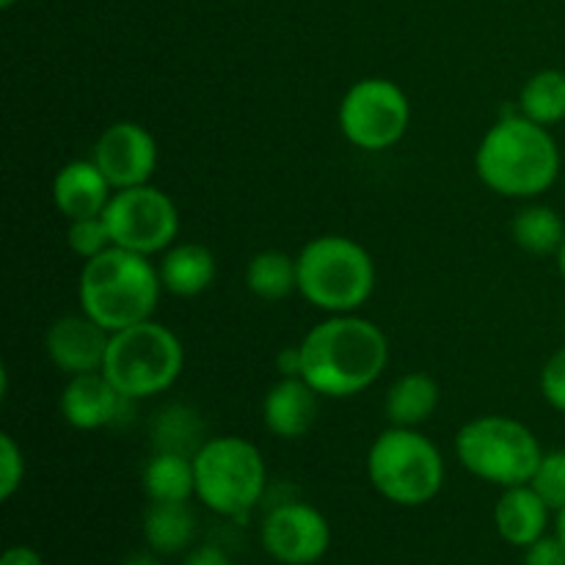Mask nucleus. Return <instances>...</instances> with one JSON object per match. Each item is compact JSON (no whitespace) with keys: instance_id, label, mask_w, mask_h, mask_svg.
Segmentation results:
<instances>
[{"instance_id":"9d476101","label":"nucleus","mask_w":565,"mask_h":565,"mask_svg":"<svg viewBox=\"0 0 565 565\" xmlns=\"http://www.w3.org/2000/svg\"><path fill=\"white\" fill-rule=\"evenodd\" d=\"M114 246L154 257L171 248L180 235V210L174 199L154 185L114 191L103 213Z\"/></svg>"},{"instance_id":"f704fd0d","label":"nucleus","mask_w":565,"mask_h":565,"mask_svg":"<svg viewBox=\"0 0 565 565\" xmlns=\"http://www.w3.org/2000/svg\"><path fill=\"white\" fill-rule=\"evenodd\" d=\"M555 259H557V270H561V276H563V281H565V241H563L561 252L555 254Z\"/></svg>"},{"instance_id":"7ed1b4c3","label":"nucleus","mask_w":565,"mask_h":565,"mask_svg":"<svg viewBox=\"0 0 565 565\" xmlns=\"http://www.w3.org/2000/svg\"><path fill=\"white\" fill-rule=\"evenodd\" d=\"M160 292L163 285L152 257L119 246H110L99 257L83 263L77 279L81 312L110 334L152 320Z\"/></svg>"},{"instance_id":"f257e3e1","label":"nucleus","mask_w":565,"mask_h":565,"mask_svg":"<svg viewBox=\"0 0 565 565\" xmlns=\"http://www.w3.org/2000/svg\"><path fill=\"white\" fill-rule=\"evenodd\" d=\"M301 379L320 397L345 401L367 392L390 364V340L362 315H329L301 342Z\"/></svg>"},{"instance_id":"393cba45","label":"nucleus","mask_w":565,"mask_h":565,"mask_svg":"<svg viewBox=\"0 0 565 565\" xmlns=\"http://www.w3.org/2000/svg\"><path fill=\"white\" fill-rule=\"evenodd\" d=\"M66 246L75 257H81L83 263L99 257L103 252H108L114 246L110 241V232L105 218H81V221H66Z\"/></svg>"},{"instance_id":"9b49d317","label":"nucleus","mask_w":565,"mask_h":565,"mask_svg":"<svg viewBox=\"0 0 565 565\" xmlns=\"http://www.w3.org/2000/svg\"><path fill=\"white\" fill-rule=\"evenodd\" d=\"M263 550L281 565H315L331 550V524L307 502H285L265 516Z\"/></svg>"},{"instance_id":"72a5a7b5","label":"nucleus","mask_w":565,"mask_h":565,"mask_svg":"<svg viewBox=\"0 0 565 565\" xmlns=\"http://www.w3.org/2000/svg\"><path fill=\"white\" fill-rule=\"evenodd\" d=\"M125 565H158L152 561V555H132Z\"/></svg>"},{"instance_id":"bb28decb","label":"nucleus","mask_w":565,"mask_h":565,"mask_svg":"<svg viewBox=\"0 0 565 565\" xmlns=\"http://www.w3.org/2000/svg\"><path fill=\"white\" fill-rule=\"evenodd\" d=\"M25 480V456L11 434H0V500L9 502Z\"/></svg>"},{"instance_id":"423d86ee","label":"nucleus","mask_w":565,"mask_h":565,"mask_svg":"<svg viewBox=\"0 0 565 565\" xmlns=\"http://www.w3.org/2000/svg\"><path fill=\"white\" fill-rule=\"evenodd\" d=\"M182 367L185 348L180 337L152 318L110 334L103 373L125 401L136 403L169 392Z\"/></svg>"},{"instance_id":"cd10ccee","label":"nucleus","mask_w":565,"mask_h":565,"mask_svg":"<svg viewBox=\"0 0 565 565\" xmlns=\"http://www.w3.org/2000/svg\"><path fill=\"white\" fill-rule=\"evenodd\" d=\"M539 386L544 401L550 403L555 412L565 414V345L557 348V351L544 362L539 375Z\"/></svg>"},{"instance_id":"c85d7f7f","label":"nucleus","mask_w":565,"mask_h":565,"mask_svg":"<svg viewBox=\"0 0 565 565\" xmlns=\"http://www.w3.org/2000/svg\"><path fill=\"white\" fill-rule=\"evenodd\" d=\"M524 565H565V544L557 535H544L524 550Z\"/></svg>"},{"instance_id":"2f4dec72","label":"nucleus","mask_w":565,"mask_h":565,"mask_svg":"<svg viewBox=\"0 0 565 565\" xmlns=\"http://www.w3.org/2000/svg\"><path fill=\"white\" fill-rule=\"evenodd\" d=\"M276 370H279L285 379H290V375H301V345L281 348V353L276 356Z\"/></svg>"},{"instance_id":"ddd939ff","label":"nucleus","mask_w":565,"mask_h":565,"mask_svg":"<svg viewBox=\"0 0 565 565\" xmlns=\"http://www.w3.org/2000/svg\"><path fill=\"white\" fill-rule=\"evenodd\" d=\"M108 342L110 331H105L83 312L55 318L44 331V353L66 379L99 373L105 364V353H108Z\"/></svg>"},{"instance_id":"473e14b6","label":"nucleus","mask_w":565,"mask_h":565,"mask_svg":"<svg viewBox=\"0 0 565 565\" xmlns=\"http://www.w3.org/2000/svg\"><path fill=\"white\" fill-rule=\"evenodd\" d=\"M555 535L565 544V508L555 513Z\"/></svg>"},{"instance_id":"f03ea898","label":"nucleus","mask_w":565,"mask_h":565,"mask_svg":"<svg viewBox=\"0 0 565 565\" xmlns=\"http://www.w3.org/2000/svg\"><path fill=\"white\" fill-rule=\"evenodd\" d=\"M563 154L550 127L535 125L519 110L502 114L480 138L475 174L505 199H539L557 182Z\"/></svg>"},{"instance_id":"20e7f679","label":"nucleus","mask_w":565,"mask_h":565,"mask_svg":"<svg viewBox=\"0 0 565 565\" xmlns=\"http://www.w3.org/2000/svg\"><path fill=\"white\" fill-rule=\"evenodd\" d=\"M298 292L326 315H353L373 298L375 259L345 235L312 237L298 252Z\"/></svg>"},{"instance_id":"4468645a","label":"nucleus","mask_w":565,"mask_h":565,"mask_svg":"<svg viewBox=\"0 0 565 565\" xmlns=\"http://www.w3.org/2000/svg\"><path fill=\"white\" fill-rule=\"evenodd\" d=\"M130 401L119 395L108 375L99 373H83L66 379V386L61 390L58 412L66 425L75 430H103L116 423L121 408Z\"/></svg>"},{"instance_id":"a878e982","label":"nucleus","mask_w":565,"mask_h":565,"mask_svg":"<svg viewBox=\"0 0 565 565\" xmlns=\"http://www.w3.org/2000/svg\"><path fill=\"white\" fill-rule=\"evenodd\" d=\"M530 486L544 497V502L555 513L565 508V450L544 452Z\"/></svg>"},{"instance_id":"f8f14e48","label":"nucleus","mask_w":565,"mask_h":565,"mask_svg":"<svg viewBox=\"0 0 565 565\" xmlns=\"http://www.w3.org/2000/svg\"><path fill=\"white\" fill-rule=\"evenodd\" d=\"M92 160L114 191L149 185L158 169V141L138 121H114L94 141Z\"/></svg>"},{"instance_id":"39448f33","label":"nucleus","mask_w":565,"mask_h":565,"mask_svg":"<svg viewBox=\"0 0 565 565\" xmlns=\"http://www.w3.org/2000/svg\"><path fill=\"white\" fill-rule=\"evenodd\" d=\"M445 458L419 428L390 425L367 452L370 486L386 502L401 508H423L445 489Z\"/></svg>"},{"instance_id":"0eeeda50","label":"nucleus","mask_w":565,"mask_h":565,"mask_svg":"<svg viewBox=\"0 0 565 565\" xmlns=\"http://www.w3.org/2000/svg\"><path fill=\"white\" fill-rule=\"evenodd\" d=\"M456 458L469 475L500 489L533 480L544 447L539 436L505 414L475 417L456 434Z\"/></svg>"},{"instance_id":"a211bd4d","label":"nucleus","mask_w":565,"mask_h":565,"mask_svg":"<svg viewBox=\"0 0 565 565\" xmlns=\"http://www.w3.org/2000/svg\"><path fill=\"white\" fill-rule=\"evenodd\" d=\"M158 274L166 292L177 298H196L213 287L218 263L202 243H174L160 254Z\"/></svg>"},{"instance_id":"1a4fd4ad","label":"nucleus","mask_w":565,"mask_h":565,"mask_svg":"<svg viewBox=\"0 0 565 565\" xmlns=\"http://www.w3.org/2000/svg\"><path fill=\"white\" fill-rule=\"evenodd\" d=\"M337 121L351 147L362 152H386L406 138L412 103L390 77H362L342 94Z\"/></svg>"},{"instance_id":"4be33fe9","label":"nucleus","mask_w":565,"mask_h":565,"mask_svg":"<svg viewBox=\"0 0 565 565\" xmlns=\"http://www.w3.org/2000/svg\"><path fill=\"white\" fill-rule=\"evenodd\" d=\"M246 287L254 298L265 303H279L298 292L296 257L279 248L257 252L246 265Z\"/></svg>"},{"instance_id":"412c9836","label":"nucleus","mask_w":565,"mask_h":565,"mask_svg":"<svg viewBox=\"0 0 565 565\" xmlns=\"http://www.w3.org/2000/svg\"><path fill=\"white\" fill-rule=\"evenodd\" d=\"M196 539V516L188 502H149L143 513V541L154 555L185 552Z\"/></svg>"},{"instance_id":"2eb2a0df","label":"nucleus","mask_w":565,"mask_h":565,"mask_svg":"<svg viewBox=\"0 0 565 565\" xmlns=\"http://www.w3.org/2000/svg\"><path fill=\"white\" fill-rule=\"evenodd\" d=\"M110 196H114V188L92 158L70 160L53 177V204L64 215V221L99 218Z\"/></svg>"},{"instance_id":"6e6552de","label":"nucleus","mask_w":565,"mask_h":565,"mask_svg":"<svg viewBox=\"0 0 565 565\" xmlns=\"http://www.w3.org/2000/svg\"><path fill=\"white\" fill-rule=\"evenodd\" d=\"M196 500L218 516H243L259 505L268 486V467L254 441L215 436L193 452Z\"/></svg>"},{"instance_id":"7c9ffc66","label":"nucleus","mask_w":565,"mask_h":565,"mask_svg":"<svg viewBox=\"0 0 565 565\" xmlns=\"http://www.w3.org/2000/svg\"><path fill=\"white\" fill-rule=\"evenodd\" d=\"M0 565H44V557L33 546H9L0 557Z\"/></svg>"},{"instance_id":"5701e85b","label":"nucleus","mask_w":565,"mask_h":565,"mask_svg":"<svg viewBox=\"0 0 565 565\" xmlns=\"http://www.w3.org/2000/svg\"><path fill=\"white\" fill-rule=\"evenodd\" d=\"M511 237L522 252L535 257H552L561 252L565 241V224L561 213L546 204H527L511 221Z\"/></svg>"},{"instance_id":"c756f323","label":"nucleus","mask_w":565,"mask_h":565,"mask_svg":"<svg viewBox=\"0 0 565 565\" xmlns=\"http://www.w3.org/2000/svg\"><path fill=\"white\" fill-rule=\"evenodd\" d=\"M182 565H232V563L224 550H218V546L213 544H204V546H196L193 552H188L185 563Z\"/></svg>"},{"instance_id":"c9c22d12","label":"nucleus","mask_w":565,"mask_h":565,"mask_svg":"<svg viewBox=\"0 0 565 565\" xmlns=\"http://www.w3.org/2000/svg\"><path fill=\"white\" fill-rule=\"evenodd\" d=\"M14 3H17V0H0V6H3V9H11Z\"/></svg>"},{"instance_id":"aec40b11","label":"nucleus","mask_w":565,"mask_h":565,"mask_svg":"<svg viewBox=\"0 0 565 565\" xmlns=\"http://www.w3.org/2000/svg\"><path fill=\"white\" fill-rule=\"evenodd\" d=\"M141 483L149 502H191V497H196L193 456L177 450H158L143 467Z\"/></svg>"},{"instance_id":"6ab92c4d","label":"nucleus","mask_w":565,"mask_h":565,"mask_svg":"<svg viewBox=\"0 0 565 565\" xmlns=\"http://www.w3.org/2000/svg\"><path fill=\"white\" fill-rule=\"evenodd\" d=\"M441 403V390L434 375L428 373H403L392 381L384 397V414L390 425L397 428H419L436 414Z\"/></svg>"},{"instance_id":"dca6fc26","label":"nucleus","mask_w":565,"mask_h":565,"mask_svg":"<svg viewBox=\"0 0 565 565\" xmlns=\"http://www.w3.org/2000/svg\"><path fill=\"white\" fill-rule=\"evenodd\" d=\"M320 414V395L301 375H281L263 401V423L274 436L296 441L315 428Z\"/></svg>"},{"instance_id":"b1692460","label":"nucleus","mask_w":565,"mask_h":565,"mask_svg":"<svg viewBox=\"0 0 565 565\" xmlns=\"http://www.w3.org/2000/svg\"><path fill=\"white\" fill-rule=\"evenodd\" d=\"M516 110L535 125L550 127V130L565 121V72L541 70L530 75L519 92Z\"/></svg>"},{"instance_id":"f3484780","label":"nucleus","mask_w":565,"mask_h":565,"mask_svg":"<svg viewBox=\"0 0 565 565\" xmlns=\"http://www.w3.org/2000/svg\"><path fill=\"white\" fill-rule=\"evenodd\" d=\"M550 513L555 511L546 505L544 497L533 486H513V489H502V497L497 500L494 527L505 544L527 550L546 535Z\"/></svg>"}]
</instances>
